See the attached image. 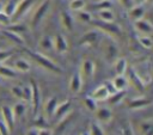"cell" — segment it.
Instances as JSON below:
<instances>
[{
  "mask_svg": "<svg viewBox=\"0 0 153 135\" xmlns=\"http://www.w3.org/2000/svg\"><path fill=\"white\" fill-rule=\"evenodd\" d=\"M26 53L30 55V57L41 67H43L44 69L51 72V73H55V74H61L62 73V69L61 67H59L54 61H51L49 57H47L44 54L42 53H38V51H32V50H26Z\"/></svg>",
  "mask_w": 153,
  "mask_h": 135,
  "instance_id": "cell-1",
  "label": "cell"
},
{
  "mask_svg": "<svg viewBox=\"0 0 153 135\" xmlns=\"http://www.w3.org/2000/svg\"><path fill=\"white\" fill-rule=\"evenodd\" d=\"M85 0H71L69 1V10L72 12H78V11H81L84 10L85 7Z\"/></svg>",
  "mask_w": 153,
  "mask_h": 135,
  "instance_id": "cell-34",
  "label": "cell"
},
{
  "mask_svg": "<svg viewBox=\"0 0 153 135\" xmlns=\"http://www.w3.org/2000/svg\"><path fill=\"white\" fill-rule=\"evenodd\" d=\"M54 49L59 54H65L68 50V42L63 33H56L54 37Z\"/></svg>",
  "mask_w": 153,
  "mask_h": 135,
  "instance_id": "cell-13",
  "label": "cell"
},
{
  "mask_svg": "<svg viewBox=\"0 0 153 135\" xmlns=\"http://www.w3.org/2000/svg\"><path fill=\"white\" fill-rule=\"evenodd\" d=\"M2 10H4V4H2V2L0 1V12H1Z\"/></svg>",
  "mask_w": 153,
  "mask_h": 135,
  "instance_id": "cell-51",
  "label": "cell"
},
{
  "mask_svg": "<svg viewBox=\"0 0 153 135\" xmlns=\"http://www.w3.org/2000/svg\"><path fill=\"white\" fill-rule=\"evenodd\" d=\"M126 97V90L122 91H116L111 94H109L108 97V102L110 105H117L118 103H121L123 100V98Z\"/></svg>",
  "mask_w": 153,
  "mask_h": 135,
  "instance_id": "cell-26",
  "label": "cell"
},
{
  "mask_svg": "<svg viewBox=\"0 0 153 135\" xmlns=\"http://www.w3.org/2000/svg\"><path fill=\"white\" fill-rule=\"evenodd\" d=\"M109 94H110V93H109L108 88L105 87L104 84H102V85H99L97 88H94V91L91 93V97L94 98L96 100H105V99H108Z\"/></svg>",
  "mask_w": 153,
  "mask_h": 135,
  "instance_id": "cell-19",
  "label": "cell"
},
{
  "mask_svg": "<svg viewBox=\"0 0 153 135\" xmlns=\"http://www.w3.org/2000/svg\"><path fill=\"white\" fill-rule=\"evenodd\" d=\"M76 18L82 22V23H92L93 18H92V14L88 12V11H85V10H81V11H78L76 12Z\"/></svg>",
  "mask_w": 153,
  "mask_h": 135,
  "instance_id": "cell-33",
  "label": "cell"
},
{
  "mask_svg": "<svg viewBox=\"0 0 153 135\" xmlns=\"http://www.w3.org/2000/svg\"><path fill=\"white\" fill-rule=\"evenodd\" d=\"M24 87V94H23V100L25 103H30L31 102V86L30 85H26V86H23Z\"/></svg>",
  "mask_w": 153,
  "mask_h": 135,
  "instance_id": "cell-41",
  "label": "cell"
},
{
  "mask_svg": "<svg viewBox=\"0 0 153 135\" xmlns=\"http://www.w3.org/2000/svg\"><path fill=\"white\" fill-rule=\"evenodd\" d=\"M97 100L94 99V98H92L91 96H87V97H85V99H84V104H85V106L90 110V111H96L97 110V103H96Z\"/></svg>",
  "mask_w": 153,
  "mask_h": 135,
  "instance_id": "cell-36",
  "label": "cell"
},
{
  "mask_svg": "<svg viewBox=\"0 0 153 135\" xmlns=\"http://www.w3.org/2000/svg\"><path fill=\"white\" fill-rule=\"evenodd\" d=\"M30 86H31V102H30V104L32 105L33 111L37 112L38 106H39V102H41V91H39V87L35 80L30 81Z\"/></svg>",
  "mask_w": 153,
  "mask_h": 135,
  "instance_id": "cell-12",
  "label": "cell"
},
{
  "mask_svg": "<svg viewBox=\"0 0 153 135\" xmlns=\"http://www.w3.org/2000/svg\"><path fill=\"white\" fill-rule=\"evenodd\" d=\"M120 1V4L123 6V7H126V8H130L133 5H134V0H118Z\"/></svg>",
  "mask_w": 153,
  "mask_h": 135,
  "instance_id": "cell-46",
  "label": "cell"
},
{
  "mask_svg": "<svg viewBox=\"0 0 153 135\" xmlns=\"http://www.w3.org/2000/svg\"><path fill=\"white\" fill-rule=\"evenodd\" d=\"M94 1H98V0H94Z\"/></svg>",
  "mask_w": 153,
  "mask_h": 135,
  "instance_id": "cell-55",
  "label": "cell"
},
{
  "mask_svg": "<svg viewBox=\"0 0 153 135\" xmlns=\"http://www.w3.org/2000/svg\"><path fill=\"white\" fill-rule=\"evenodd\" d=\"M100 41V33L98 30H90L86 31L81 38H80V45L84 47H93L94 44H97Z\"/></svg>",
  "mask_w": 153,
  "mask_h": 135,
  "instance_id": "cell-4",
  "label": "cell"
},
{
  "mask_svg": "<svg viewBox=\"0 0 153 135\" xmlns=\"http://www.w3.org/2000/svg\"><path fill=\"white\" fill-rule=\"evenodd\" d=\"M7 29L12 30V31H16V32H25L26 31V26L25 25H22V24H14V25H8Z\"/></svg>",
  "mask_w": 153,
  "mask_h": 135,
  "instance_id": "cell-43",
  "label": "cell"
},
{
  "mask_svg": "<svg viewBox=\"0 0 153 135\" xmlns=\"http://www.w3.org/2000/svg\"><path fill=\"white\" fill-rule=\"evenodd\" d=\"M13 67H14V69L17 72H20V73H27L31 69V65L25 59H17V60H14Z\"/></svg>",
  "mask_w": 153,
  "mask_h": 135,
  "instance_id": "cell-23",
  "label": "cell"
},
{
  "mask_svg": "<svg viewBox=\"0 0 153 135\" xmlns=\"http://www.w3.org/2000/svg\"><path fill=\"white\" fill-rule=\"evenodd\" d=\"M147 1H149V2H153V0H147Z\"/></svg>",
  "mask_w": 153,
  "mask_h": 135,
  "instance_id": "cell-53",
  "label": "cell"
},
{
  "mask_svg": "<svg viewBox=\"0 0 153 135\" xmlns=\"http://www.w3.org/2000/svg\"><path fill=\"white\" fill-rule=\"evenodd\" d=\"M94 112H96V118L99 123H109L112 118V112L106 106L97 108V110Z\"/></svg>",
  "mask_w": 153,
  "mask_h": 135,
  "instance_id": "cell-18",
  "label": "cell"
},
{
  "mask_svg": "<svg viewBox=\"0 0 153 135\" xmlns=\"http://www.w3.org/2000/svg\"><path fill=\"white\" fill-rule=\"evenodd\" d=\"M13 55V50L11 49H0V63L8 60Z\"/></svg>",
  "mask_w": 153,
  "mask_h": 135,
  "instance_id": "cell-39",
  "label": "cell"
},
{
  "mask_svg": "<svg viewBox=\"0 0 153 135\" xmlns=\"http://www.w3.org/2000/svg\"><path fill=\"white\" fill-rule=\"evenodd\" d=\"M134 27L140 35H152L153 33V24L145 18L135 20Z\"/></svg>",
  "mask_w": 153,
  "mask_h": 135,
  "instance_id": "cell-9",
  "label": "cell"
},
{
  "mask_svg": "<svg viewBox=\"0 0 153 135\" xmlns=\"http://www.w3.org/2000/svg\"><path fill=\"white\" fill-rule=\"evenodd\" d=\"M13 109V112H14V116H16V119H19L22 118L24 115H25V111H26V103L24 100L14 104V106H12Z\"/></svg>",
  "mask_w": 153,
  "mask_h": 135,
  "instance_id": "cell-29",
  "label": "cell"
},
{
  "mask_svg": "<svg viewBox=\"0 0 153 135\" xmlns=\"http://www.w3.org/2000/svg\"><path fill=\"white\" fill-rule=\"evenodd\" d=\"M147 0H134V4H143L146 2Z\"/></svg>",
  "mask_w": 153,
  "mask_h": 135,
  "instance_id": "cell-50",
  "label": "cell"
},
{
  "mask_svg": "<svg viewBox=\"0 0 153 135\" xmlns=\"http://www.w3.org/2000/svg\"><path fill=\"white\" fill-rule=\"evenodd\" d=\"M152 67H153V61H152Z\"/></svg>",
  "mask_w": 153,
  "mask_h": 135,
  "instance_id": "cell-54",
  "label": "cell"
},
{
  "mask_svg": "<svg viewBox=\"0 0 153 135\" xmlns=\"http://www.w3.org/2000/svg\"><path fill=\"white\" fill-rule=\"evenodd\" d=\"M97 16H98L99 20H103V22H114L115 20V14L111 11V8H104V10L97 11Z\"/></svg>",
  "mask_w": 153,
  "mask_h": 135,
  "instance_id": "cell-27",
  "label": "cell"
},
{
  "mask_svg": "<svg viewBox=\"0 0 153 135\" xmlns=\"http://www.w3.org/2000/svg\"><path fill=\"white\" fill-rule=\"evenodd\" d=\"M80 135H90V131H84V133L80 134Z\"/></svg>",
  "mask_w": 153,
  "mask_h": 135,
  "instance_id": "cell-52",
  "label": "cell"
},
{
  "mask_svg": "<svg viewBox=\"0 0 153 135\" xmlns=\"http://www.w3.org/2000/svg\"><path fill=\"white\" fill-rule=\"evenodd\" d=\"M139 133L140 135H153V121L145 119L139 123Z\"/></svg>",
  "mask_w": 153,
  "mask_h": 135,
  "instance_id": "cell-22",
  "label": "cell"
},
{
  "mask_svg": "<svg viewBox=\"0 0 153 135\" xmlns=\"http://www.w3.org/2000/svg\"><path fill=\"white\" fill-rule=\"evenodd\" d=\"M112 82L116 87L117 91H122V90H126L127 85H128V80L124 75H116L114 79H112Z\"/></svg>",
  "mask_w": 153,
  "mask_h": 135,
  "instance_id": "cell-30",
  "label": "cell"
},
{
  "mask_svg": "<svg viewBox=\"0 0 153 135\" xmlns=\"http://www.w3.org/2000/svg\"><path fill=\"white\" fill-rule=\"evenodd\" d=\"M11 129L8 128V125L5 123V121L2 118H0V135H10Z\"/></svg>",
  "mask_w": 153,
  "mask_h": 135,
  "instance_id": "cell-42",
  "label": "cell"
},
{
  "mask_svg": "<svg viewBox=\"0 0 153 135\" xmlns=\"http://www.w3.org/2000/svg\"><path fill=\"white\" fill-rule=\"evenodd\" d=\"M122 134H123V135H134V133H133V130H131L130 127H126V128L122 130Z\"/></svg>",
  "mask_w": 153,
  "mask_h": 135,
  "instance_id": "cell-49",
  "label": "cell"
},
{
  "mask_svg": "<svg viewBox=\"0 0 153 135\" xmlns=\"http://www.w3.org/2000/svg\"><path fill=\"white\" fill-rule=\"evenodd\" d=\"M39 134V129L37 127H33V128H30L27 129V131L25 133V135H38Z\"/></svg>",
  "mask_w": 153,
  "mask_h": 135,
  "instance_id": "cell-47",
  "label": "cell"
},
{
  "mask_svg": "<svg viewBox=\"0 0 153 135\" xmlns=\"http://www.w3.org/2000/svg\"><path fill=\"white\" fill-rule=\"evenodd\" d=\"M69 110H71V100L67 99V100L57 104L56 110H55V113H54V117L57 118L59 121H61V119H63L67 116V113L69 112Z\"/></svg>",
  "mask_w": 153,
  "mask_h": 135,
  "instance_id": "cell-17",
  "label": "cell"
},
{
  "mask_svg": "<svg viewBox=\"0 0 153 135\" xmlns=\"http://www.w3.org/2000/svg\"><path fill=\"white\" fill-rule=\"evenodd\" d=\"M38 47L43 50V51H50L51 49H54V39L53 37L44 35L39 38L38 41Z\"/></svg>",
  "mask_w": 153,
  "mask_h": 135,
  "instance_id": "cell-21",
  "label": "cell"
},
{
  "mask_svg": "<svg viewBox=\"0 0 153 135\" xmlns=\"http://www.w3.org/2000/svg\"><path fill=\"white\" fill-rule=\"evenodd\" d=\"M16 7H17V4L13 1V0H10V1H7L5 5H4V12L7 14V16H10L11 17V19H12V16L14 14V12H16Z\"/></svg>",
  "mask_w": 153,
  "mask_h": 135,
  "instance_id": "cell-35",
  "label": "cell"
},
{
  "mask_svg": "<svg viewBox=\"0 0 153 135\" xmlns=\"http://www.w3.org/2000/svg\"><path fill=\"white\" fill-rule=\"evenodd\" d=\"M17 75H18V73L14 68L0 63V76H2L5 79H14Z\"/></svg>",
  "mask_w": 153,
  "mask_h": 135,
  "instance_id": "cell-25",
  "label": "cell"
},
{
  "mask_svg": "<svg viewBox=\"0 0 153 135\" xmlns=\"http://www.w3.org/2000/svg\"><path fill=\"white\" fill-rule=\"evenodd\" d=\"M114 68L117 75H124V73L128 69V63L127 60L124 57H118L115 62H114Z\"/></svg>",
  "mask_w": 153,
  "mask_h": 135,
  "instance_id": "cell-24",
  "label": "cell"
},
{
  "mask_svg": "<svg viewBox=\"0 0 153 135\" xmlns=\"http://www.w3.org/2000/svg\"><path fill=\"white\" fill-rule=\"evenodd\" d=\"M103 54H104V57L110 61V62H115L117 59H118V49L116 47V44L114 42H105L103 44Z\"/></svg>",
  "mask_w": 153,
  "mask_h": 135,
  "instance_id": "cell-8",
  "label": "cell"
},
{
  "mask_svg": "<svg viewBox=\"0 0 153 135\" xmlns=\"http://www.w3.org/2000/svg\"><path fill=\"white\" fill-rule=\"evenodd\" d=\"M60 22H61V26L66 31L69 32L74 29V17L69 11L65 10L60 13Z\"/></svg>",
  "mask_w": 153,
  "mask_h": 135,
  "instance_id": "cell-14",
  "label": "cell"
},
{
  "mask_svg": "<svg viewBox=\"0 0 153 135\" xmlns=\"http://www.w3.org/2000/svg\"><path fill=\"white\" fill-rule=\"evenodd\" d=\"M57 104L59 103H57V99L55 97H50L44 102V104H43V115L47 117V119L54 117Z\"/></svg>",
  "mask_w": 153,
  "mask_h": 135,
  "instance_id": "cell-15",
  "label": "cell"
},
{
  "mask_svg": "<svg viewBox=\"0 0 153 135\" xmlns=\"http://www.w3.org/2000/svg\"><path fill=\"white\" fill-rule=\"evenodd\" d=\"M50 5H51V1L50 0H43L35 10L33 14H32V18H31V26L32 27H37L41 22L44 19V17L47 16L49 8H50Z\"/></svg>",
  "mask_w": 153,
  "mask_h": 135,
  "instance_id": "cell-3",
  "label": "cell"
},
{
  "mask_svg": "<svg viewBox=\"0 0 153 135\" xmlns=\"http://www.w3.org/2000/svg\"><path fill=\"white\" fill-rule=\"evenodd\" d=\"M145 13H146V11H145V7L142 4H134L130 8H128V16L133 22L143 18Z\"/></svg>",
  "mask_w": 153,
  "mask_h": 135,
  "instance_id": "cell-16",
  "label": "cell"
},
{
  "mask_svg": "<svg viewBox=\"0 0 153 135\" xmlns=\"http://www.w3.org/2000/svg\"><path fill=\"white\" fill-rule=\"evenodd\" d=\"M127 72H128V80H129V82H130L137 91L143 92L146 84H145V81L142 80V78L139 75V73H137L133 67H129V68L127 69Z\"/></svg>",
  "mask_w": 153,
  "mask_h": 135,
  "instance_id": "cell-6",
  "label": "cell"
},
{
  "mask_svg": "<svg viewBox=\"0 0 153 135\" xmlns=\"http://www.w3.org/2000/svg\"><path fill=\"white\" fill-rule=\"evenodd\" d=\"M11 93H12L16 98H18V99L23 100L24 87H23V86H19V85H14V86H12V87H11Z\"/></svg>",
  "mask_w": 153,
  "mask_h": 135,
  "instance_id": "cell-38",
  "label": "cell"
},
{
  "mask_svg": "<svg viewBox=\"0 0 153 135\" xmlns=\"http://www.w3.org/2000/svg\"><path fill=\"white\" fill-rule=\"evenodd\" d=\"M103 84L105 85V87L108 88V91H109V93H110V94L117 91V90H116V87H115V85H114V82H112V80H111V81H110V80H106V81H104Z\"/></svg>",
  "mask_w": 153,
  "mask_h": 135,
  "instance_id": "cell-45",
  "label": "cell"
},
{
  "mask_svg": "<svg viewBox=\"0 0 153 135\" xmlns=\"http://www.w3.org/2000/svg\"><path fill=\"white\" fill-rule=\"evenodd\" d=\"M137 42L145 49H151L153 47V39L151 38L149 35H139L137 36Z\"/></svg>",
  "mask_w": 153,
  "mask_h": 135,
  "instance_id": "cell-31",
  "label": "cell"
},
{
  "mask_svg": "<svg viewBox=\"0 0 153 135\" xmlns=\"http://www.w3.org/2000/svg\"><path fill=\"white\" fill-rule=\"evenodd\" d=\"M38 135H53V131L49 128H41Z\"/></svg>",
  "mask_w": 153,
  "mask_h": 135,
  "instance_id": "cell-48",
  "label": "cell"
},
{
  "mask_svg": "<svg viewBox=\"0 0 153 135\" xmlns=\"http://www.w3.org/2000/svg\"><path fill=\"white\" fill-rule=\"evenodd\" d=\"M80 73L84 78V80H90L93 78L94 75V70H96V65L92 60L90 59H85L81 61V65H80Z\"/></svg>",
  "mask_w": 153,
  "mask_h": 135,
  "instance_id": "cell-5",
  "label": "cell"
},
{
  "mask_svg": "<svg viewBox=\"0 0 153 135\" xmlns=\"http://www.w3.org/2000/svg\"><path fill=\"white\" fill-rule=\"evenodd\" d=\"M90 135H105V131L103 127L99 124V122H92L90 124Z\"/></svg>",
  "mask_w": 153,
  "mask_h": 135,
  "instance_id": "cell-32",
  "label": "cell"
},
{
  "mask_svg": "<svg viewBox=\"0 0 153 135\" xmlns=\"http://www.w3.org/2000/svg\"><path fill=\"white\" fill-rule=\"evenodd\" d=\"M92 7L96 11H100V10H104V8H110L111 7V2L109 0H98V1H94Z\"/></svg>",
  "mask_w": 153,
  "mask_h": 135,
  "instance_id": "cell-37",
  "label": "cell"
},
{
  "mask_svg": "<svg viewBox=\"0 0 153 135\" xmlns=\"http://www.w3.org/2000/svg\"><path fill=\"white\" fill-rule=\"evenodd\" d=\"M152 103L151 99H147V98H143V97H140V98H135V99H131L129 103H128V108L129 109H142L147 105H149Z\"/></svg>",
  "mask_w": 153,
  "mask_h": 135,
  "instance_id": "cell-20",
  "label": "cell"
},
{
  "mask_svg": "<svg viewBox=\"0 0 153 135\" xmlns=\"http://www.w3.org/2000/svg\"><path fill=\"white\" fill-rule=\"evenodd\" d=\"M4 35L5 36H7L11 41H13L16 44H24V38L18 33V32H16V31H12V30H10V29H5L4 30Z\"/></svg>",
  "mask_w": 153,
  "mask_h": 135,
  "instance_id": "cell-28",
  "label": "cell"
},
{
  "mask_svg": "<svg viewBox=\"0 0 153 135\" xmlns=\"http://www.w3.org/2000/svg\"><path fill=\"white\" fill-rule=\"evenodd\" d=\"M47 121V117L44 116V115H38L37 117H36V119H35V125L38 128V129H41V128H47V123H44Z\"/></svg>",
  "mask_w": 153,
  "mask_h": 135,
  "instance_id": "cell-40",
  "label": "cell"
},
{
  "mask_svg": "<svg viewBox=\"0 0 153 135\" xmlns=\"http://www.w3.org/2000/svg\"><path fill=\"white\" fill-rule=\"evenodd\" d=\"M91 24H93L97 29H99L103 32L108 33L112 38H116V37L121 36V27L117 24H115L114 22H103V20H99V19L98 20L93 19Z\"/></svg>",
  "mask_w": 153,
  "mask_h": 135,
  "instance_id": "cell-2",
  "label": "cell"
},
{
  "mask_svg": "<svg viewBox=\"0 0 153 135\" xmlns=\"http://www.w3.org/2000/svg\"><path fill=\"white\" fill-rule=\"evenodd\" d=\"M0 112H1V118L5 121V123L12 130L14 128V122H16V116H14V112H13L12 106H10V105L1 106Z\"/></svg>",
  "mask_w": 153,
  "mask_h": 135,
  "instance_id": "cell-11",
  "label": "cell"
},
{
  "mask_svg": "<svg viewBox=\"0 0 153 135\" xmlns=\"http://www.w3.org/2000/svg\"><path fill=\"white\" fill-rule=\"evenodd\" d=\"M0 23H1L2 25H6V26H8L10 23H11V17L7 16L4 11L0 12Z\"/></svg>",
  "mask_w": 153,
  "mask_h": 135,
  "instance_id": "cell-44",
  "label": "cell"
},
{
  "mask_svg": "<svg viewBox=\"0 0 153 135\" xmlns=\"http://www.w3.org/2000/svg\"><path fill=\"white\" fill-rule=\"evenodd\" d=\"M33 2H35V0H20V1L17 4L16 12H14V14L12 16V19H13V20L20 19V18L30 10V7L33 5Z\"/></svg>",
  "mask_w": 153,
  "mask_h": 135,
  "instance_id": "cell-10",
  "label": "cell"
},
{
  "mask_svg": "<svg viewBox=\"0 0 153 135\" xmlns=\"http://www.w3.org/2000/svg\"><path fill=\"white\" fill-rule=\"evenodd\" d=\"M82 84H84V78H82L80 70H75V72L72 74L71 79H69L68 88H69V91H71L72 93L76 94V93H79V92L81 91Z\"/></svg>",
  "mask_w": 153,
  "mask_h": 135,
  "instance_id": "cell-7",
  "label": "cell"
}]
</instances>
